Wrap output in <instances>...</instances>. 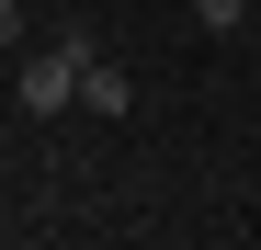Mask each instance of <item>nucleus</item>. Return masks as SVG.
Returning a JSON list of instances; mask_svg holds the SVG:
<instances>
[{
	"mask_svg": "<svg viewBox=\"0 0 261 250\" xmlns=\"http://www.w3.org/2000/svg\"><path fill=\"white\" fill-rule=\"evenodd\" d=\"M80 57H91V34H57L46 57L12 68V103H23V114H68V103H80Z\"/></svg>",
	"mask_w": 261,
	"mask_h": 250,
	"instance_id": "obj_1",
	"label": "nucleus"
},
{
	"mask_svg": "<svg viewBox=\"0 0 261 250\" xmlns=\"http://www.w3.org/2000/svg\"><path fill=\"white\" fill-rule=\"evenodd\" d=\"M125 103H137V91H125V68L91 46V57H80V114H125Z\"/></svg>",
	"mask_w": 261,
	"mask_h": 250,
	"instance_id": "obj_2",
	"label": "nucleus"
},
{
	"mask_svg": "<svg viewBox=\"0 0 261 250\" xmlns=\"http://www.w3.org/2000/svg\"><path fill=\"white\" fill-rule=\"evenodd\" d=\"M239 12H250V0H193V23H204V34H239Z\"/></svg>",
	"mask_w": 261,
	"mask_h": 250,
	"instance_id": "obj_3",
	"label": "nucleus"
},
{
	"mask_svg": "<svg viewBox=\"0 0 261 250\" xmlns=\"http://www.w3.org/2000/svg\"><path fill=\"white\" fill-rule=\"evenodd\" d=\"M23 46V0H0V57H12Z\"/></svg>",
	"mask_w": 261,
	"mask_h": 250,
	"instance_id": "obj_4",
	"label": "nucleus"
}]
</instances>
